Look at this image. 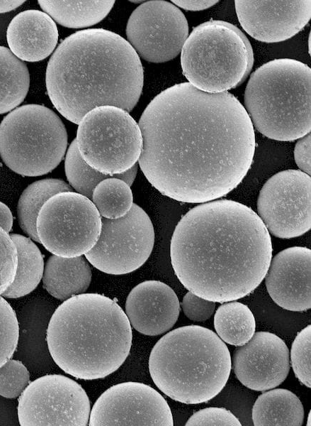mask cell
<instances>
[{"mask_svg": "<svg viewBox=\"0 0 311 426\" xmlns=\"http://www.w3.org/2000/svg\"><path fill=\"white\" fill-rule=\"evenodd\" d=\"M10 50L22 61L44 60L55 50L58 30L53 19L46 13L29 9L14 16L6 31Z\"/></svg>", "mask_w": 311, "mask_h": 426, "instance_id": "obj_20", "label": "cell"}, {"mask_svg": "<svg viewBox=\"0 0 311 426\" xmlns=\"http://www.w3.org/2000/svg\"><path fill=\"white\" fill-rule=\"evenodd\" d=\"M97 242L86 253L96 268L111 275H124L141 267L149 257L154 244V230L147 213L133 204L123 217H101Z\"/></svg>", "mask_w": 311, "mask_h": 426, "instance_id": "obj_11", "label": "cell"}, {"mask_svg": "<svg viewBox=\"0 0 311 426\" xmlns=\"http://www.w3.org/2000/svg\"><path fill=\"white\" fill-rule=\"evenodd\" d=\"M310 67L297 60L274 59L258 67L244 92V109L253 126L282 141L310 133Z\"/></svg>", "mask_w": 311, "mask_h": 426, "instance_id": "obj_6", "label": "cell"}, {"mask_svg": "<svg viewBox=\"0 0 311 426\" xmlns=\"http://www.w3.org/2000/svg\"><path fill=\"white\" fill-rule=\"evenodd\" d=\"M92 273L88 262L81 256L73 258L51 256L44 266L43 285L45 290L60 300L87 290Z\"/></svg>", "mask_w": 311, "mask_h": 426, "instance_id": "obj_21", "label": "cell"}, {"mask_svg": "<svg viewBox=\"0 0 311 426\" xmlns=\"http://www.w3.org/2000/svg\"><path fill=\"white\" fill-rule=\"evenodd\" d=\"M171 2L185 10L201 11L212 7L218 1H172Z\"/></svg>", "mask_w": 311, "mask_h": 426, "instance_id": "obj_37", "label": "cell"}, {"mask_svg": "<svg viewBox=\"0 0 311 426\" xmlns=\"http://www.w3.org/2000/svg\"><path fill=\"white\" fill-rule=\"evenodd\" d=\"M181 52L183 75L193 86L208 93H222L240 85L254 64L253 50L244 33L220 20L194 28Z\"/></svg>", "mask_w": 311, "mask_h": 426, "instance_id": "obj_7", "label": "cell"}, {"mask_svg": "<svg viewBox=\"0 0 311 426\" xmlns=\"http://www.w3.org/2000/svg\"><path fill=\"white\" fill-rule=\"evenodd\" d=\"M308 45H309V53H310V35L309 36Z\"/></svg>", "mask_w": 311, "mask_h": 426, "instance_id": "obj_41", "label": "cell"}, {"mask_svg": "<svg viewBox=\"0 0 311 426\" xmlns=\"http://www.w3.org/2000/svg\"><path fill=\"white\" fill-rule=\"evenodd\" d=\"M128 42L138 56L159 63L176 58L188 36L182 11L166 1H149L137 7L127 26Z\"/></svg>", "mask_w": 311, "mask_h": 426, "instance_id": "obj_14", "label": "cell"}, {"mask_svg": "<svg viewBox=\"0 0 311 426\" xmlns=\"http://www.w3.org/2000/svg\"><path fill=\"white\" fill-rule=\"evenodd\" d=\"M307 426H310V425H311V422H310V413H309V414H308V417H307Z\"/></svg>", "mask_w": 311, "mask_h": 426, "instance_id": "obj_40", "label": "cell"}, {"mask_svg": "<svg viewBox=\"0 0 311 426\" xmlns=\"http://www.w3.org/2000/svg\"><path fill=\"white\" fill-rule=\"evenodd\" d=\"M72 190L67 182L54 178L38 180L29 185L23 191L17 205L18 219L23 231L32 240L39 242L35 225L40 209L54 195Z\"/></svg>", "mask_w": 311, "mask_h": 426, "instance_id": "obj_26", "label": "cell"}, {"mask_svg": "<svg viewBox=\"0 0 311 426\" xmlns=\"http://www.w3.org/2000/svg\"><path fill=\"white\" fill-rule=\"evenodd\" d=\"M91 200L101 217L109 219L123 217L133 204L130 186L116 177L99 182L93 191Z\"/></svg>", "mask_w": 311, "mask_h": 426, "instance_id": "obj_28", "label": "cell"}, {"mask_svg": "<svg viewBox=\"0 0 311 426\" xmlns=\"http://www.w3.org/2000/svg\"><path fill=\"white\" fill-rule=\"evenodd\" d=\"M64 169L72 188L90 200L94 188L99 182L106 178L115 177L101 173L89 166L81 158L76 139L70 143L66 153Z\"/></svg>", "mask_w": 311, "mask_h": 426, "instance_id": "obj_29", "label": "cell"}, {"mask_svg": "<svg viewBox=\"0 0 311 426\" xmlns=\"http://www.w3.org/2000/svg\"><path fill=\"white\" fill-rule=\"evenodd\" d=\"M214 327L217 336L224 342L239 346L249 342L254 335L256 320L247 305L230 301L217 309Z\"/></svg>", "mask_w": 311, "mask_h": 426, "instance_id": "obj_27", "label": "cell"}, {"mask_svg": "<svg viewBox=\"0 0 311 426\" xmlns=\"http://www.w3.org/2000/svg\"><path fill=\"white\" fill-rule=\"evenodd\" d=\"M310 133L299 138L294 148V158L300 170L310 175Z\"/></svg>", "mask_w": 311, "mask_h": 426, "instance_id": "obj_36", "label": "cell"}, {"mask_svg": "<svg viewBox=\"0 0 311 426\" xmlns=\"http://www.w3.org/2000/svg\"><path fill=\"white\" fill-rule=\"evenodd\" d=\"M310 175L286 170L270 178L260 190L258 215L268 232L290 239L310 229Z\"/></svg>", "mask_w": 311, "mask_h": 426, "instance_id": "obj_13", "label": "cell"}, {"mask_svg": "<svg viewBox=\"0 0 311 426\" xmlns=\"http://www.w3.org/2000/svg\"><path fill=\"white\" fill-rule=\"evenodd\" d=\"M233 371L247 388L265 391L281 384L290 370V352L277 335L258 332L246 344L239 346L232 357Z\"/></svg>", "mask_w": 311, "mask_h": 426, "instance_id": "obj_16", "label": "cell"}, {"mask_svg": "<svg viewBox=\"0 0 311 426\" xmlns=\"http://www.w3.org/2000/svg\"><path fill=\"white\" fill-rule=\"evenodd\" d=\"M76 141L81 158L89 166L132 185L142 137L138 124L128 111L113 106L93 109L79 122Z\"/></svg>", "mask_w": 311, "mask_h": 426, "instance_id": "obj_9", "label": "cell"}, {"mask_svg": "<svg viewBox=\"0 0 311 426\" xmlns=\"http://www.w3.org/2000/svg\"><path fill=\"white\" fill-rule=\"evenodd\" d=\"M19 327L16 313L0 296V367L12 357L18 341Z\"/></svg>", "mask_w": 311, "mask_h": 426, "instance_id": "obj_30", "label": "cell"}, {"mask_svg": "<svg viewBox=\"0 0 311 426\" xmlns=\"http://www.w3.org/2000/svg\"><path fill=\"white\" fill-rule=\"evenodd\" d=\"M13 226V216L9 208L0 202V227L9 232Z\"/></svg>", "mask_w": 311, "mask_h": 426, "instance_id": "obj_38", "label": "cell"}, {"mask_svg": "<svg viewBox=\"0 0 311 426\" xmlns=\"http://www.w3.org/2000/svg\"><path fill=\"white\" fill-rule=\"evenodd\" d=\"M67 147L63 122L43 105L16 107L0 124V156L18 174L40 176L50 173L60 163Z\"/></svg>", "mask_w": 311, "mask_h": 426, "instance_id": "obj_8", "label": "cell"}, {"mask_svg": "<svg viewBox=\"0 0 311 426\" xmlns=\"http://www.w3.org/2000/svg\"><path fill=\"white\" fill-rule=\"evenodd\" d=\"M192 426L242 425L239 420L228 410L211 407L200 410L193 414L185 424Z\"/></svg>", "mask_w": 311, "mask_h": 426, "instance_id": "obj_34", "label": "cell"}, {"mask_svg": "<svg viewBox=\"0 0 311 426\" xmlns=\"http://www.w3.org/2000/svg\"><path fill=\"white\" fill-rule=\"evenodd\" d=\"M53 21L72 28L89 27L101 21L111 11L114 1H38Z\"/></svg>", "mask_w": 311, "mask_h": 426, "instance_id": "obj_24", "label": "cell"}, {"mask_svg": "<svg viewBox=\"0 0 311 426\" xmlns=\"http://www.w3.org/2000/svg\"><path fill=\"white\" fill-rule=\"evenodd\" d=\"M26 1H1L0 0V13H6L9 11H11L12 10L16 9V8L19 7L21 5H22L23 3H25Z\"/></svg>", "mask_w": 311, "mask_h": 426, "instance_id": "obj_39", "label": "cell"}, {"mask_svg": "<svg viewBox=\"0 0 311 426\" xmlns=\"http://www.w3.org/2000/svg\"><path fill=\"white\" fill-rule=\"evenodd\" d=\"M140 57L120 36L101 28L77 31L56 48L45 84L56 109L79 124L93 109L113 106L130 112L143 87Z\"/></svg>", "mask_w": 311, "mask_h": 426, "instance_id": "obj_3", "label": "cell"}, {"mask_svg": "<svg viewBox=\"0 0 311 426\" xmlns=\"http://www.w3.org/2000/svg\"><path fill=\"white\" fill-rule=\"evenodd\" d=\"M310 263L311 251L303 246L285 248L271 258L265 284L278 306L295 312L310 309Z\"/></svg>", "mask_w": 311, "mask_h": 426, "instance_id": "obj_18", "label": "cell"}, {"mask_svg": "<svg viewBox=\"0 0 311 426\" xmlns=\"http://www.w3.org/2000/svg\"><path fill=\"white\" fill-rule=\"evenodd\" d=\"M39 242L54 255L82 256L96 244L101 231V217L92 201L72 191L49 198L36 219Z\"/></svg>", "mask_w": 311, "mask_h": 426, "instance_id": "obj_10", "label": "cell"}, {"mask_svg": "<svg viewBox=\"0 0 311 426\" xmlns=\"http://www.w3.org/2000/svg\"><path fill=\"white\" fill-rule=\"evenodd\" d=\"M10 236L17 249L18 266L13 283L1 296L18 298L36 288L43 278L44 261L40 251L31 239L17 234Z\"/></svg>", "mask_w": 311, "mask_h": 426, "instance_id": "obj_23", "label": "cell"}, {"mask_svg": "<svg viewBox=\"0 0 311 426\" xmlns=\"http://www.w3.org/2000/svg\"><path fill=\"white\" fill-rule=\"evenodd\" d=\"M304 420V408L293 392L283 388L268 390L260 395L252 408L255 426H300Z\"/></svg>", "mask_w": 311, "mask_h": 426, "instance_id": "obj_22", "label": "cell"}, {"mask_svg": "<svg viewBox=\"0 0 311 426\" xmlns=\"http://www.w3.org/2000/svg\"><path fill=\"white\" fill-rule=\"evenodd\" d=\"M130 325L141 334L157 336L169 331L180 312L179 298L168 285L146 280L134 287L125 301Z\"/></svg>", "mask_w": 311, "mask_h": 426, "instance_id": "obj_19", "label": "cell"}, {"mask_svg": "<svg viewBox=\"0 0 311 426\" xmlns=\"http://www.w3.org/2000/svg\"><path fill=\"white\" fill-rule=\"evenodd\" d=\"M132 333L128 317L113 300L81 293L64 300L48 323L46 341L55 363L84 380L99 379L127 359Z\"/></svg>", "mask_w": 311, "mask_h": 426, "instance_id": "obj_4", "label": "cell"}, {"mask_svg": "<svg viewBox=\"0 0 311 426\" xmlns=\"http://www.w3.org/2000/svg\"><path fill=\"white\" fill-rule=\"evenodd\" d=\"M239 22L252 38L264 43L286 40L311 17V1H234Z\"/></svg>", "mask_w": 311, "mask_h": 426, "instance_id": "obj_17", "label": "cell"}, {"mask_svg": "<svg viewBox=\"0 0 311 426\" xmlns=\"http://www.w3.org/2000/svg\"><path fill=\"white\" fill-rule=\"evenodd\" d=\"M29 86L30 75L26 65L10 49L0 45V114L20 105Z\"/></svg>", "mask_w": 311, "mask_h": 426, "instance_id": "obj_25", "label": "cell"}, {"mask_svg": "<svg viewBox=\"0 0 311 426\" xmlns=\"http://www.w3.org/2000/svg\"><path fill=\"white\" fill-rule=\"evenodd\" d=\"M89 425L172 426L171 409L152 387L139 382H124L105 390L90 412Z\"/></svg>", "mask_w": 311, "mask_h": 426, "instance_id": "obj_15", "label": "cell"}, {"mask_svg": "<svg viewBox=\"0 0 311 426\" xmlns=\"http://www.w3.org/2000/svg\"><path fill=\"white\" fill-rule=\"evenodd\" d=\"M29 383L30 373L20 361L9 359L0 367V395L17 398Z\"/></svg>", "mask_w": 311, "mask_h": 426, "instance_id": "obj_32", "label": "cell"}, {"mask_svg": "<svg viewBox=\"0 0 311 426\" xmlns=\"http://www.w3.org/2000/svg\"><path fill=\"white\" fill-rule=\"evenodd\" d=\"M18 418L22 426L89 425L91 405L84 388L60 374L29 383L20 395Z\"/></svg>", "mask_w": 311, "mask_h": 426, "instance_id": "obj_12", "label": "cell"}, {"mask_svg": "<svg viewBox=\"0 0 311 426\" xmlns=\"http://www.w3.org/2000/svg\"><path fill=\"white\" fill-rule=\"evenodd\" d=\"M139 165L149 182L179 202L204 203L233 190L250 169L254 126L232 94L189 82L159 93L139 121Z\"/></svg>", "mask_w": 311, "mask_h": 426, "instance_id": "obj_1", "label": "cell"}, {"mask_svg": "<svg viewBox=\"0 0 311 426\" xmlns=\"http://www.w3.org/2000/svg\"><path fill=\"white\" fill-rule=\"evenodd\" d=\"M311 326L309 324L296 335L290 349V363L297 378L311 387Z\"/></svg>", "mask_w": 311, "mask_h": 426, "instance_id": "obj_31", "label": "cell"}, {"mask_svg": "<svg viewBox=\"0 0 311 426\" xmlns=\"http://www.w3.org/2000/svg\"><path fill=\"white\" fill-rule=\"evenodd\" d=\"M148 367L156 386L185 404L208 402L226 385L232 368L230 351L213 331L199 325L171 330L153 346Z\"/></svg>", "mask_w": 311, "mask_h": 426, "instance_id": "obj_5", "label": "cell"}, {"mask_svg": "<svg viewBox=\"0 0 311 426\" xmlns=\"http://www.w3.org/2000/svg\"><path fill=\"white\" fill-rule=\"evenodd\" d=\"M17 266L16 245L11 236L0 227V296L13 283Z\"/></svg>", "mask_w": 311, "mask_h": 426, "instance_id": "obj_33", "label": "cell"}, {"mask_svg": "<svg viewBox=\"0 0 311 426\" xmlns=\"http://www.w3.org/2000/svg\"><path fill=\"white\" fill-rule=\"evenodd\" d=\"M181 305L186 317L195 322L208 320L215 310V302L201 298L190 291L184 295Z\"/></svg>", "mask_w": 311, "mask_h": 426, "instance_id": "obj_35", "label": "cell"}, {"mask_svg": "<svg viewBox=\"0 0 311 426\" xmlns=\"http://www.w3.org/2000/svg\"><path fill=\"white\" fill-rule=\"evenodd\" d=\"M273 247L259 215L230 200L204 202L178 222L170 244L171 262L181 284L214 302L242 298L264 280Z\"/></svg>", "mask_w": 311, "mask_h": 426, "instance_id": "obj_2", "label": "cell"}]
</instances>
